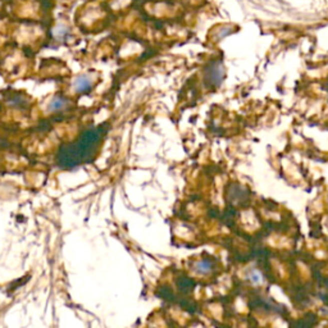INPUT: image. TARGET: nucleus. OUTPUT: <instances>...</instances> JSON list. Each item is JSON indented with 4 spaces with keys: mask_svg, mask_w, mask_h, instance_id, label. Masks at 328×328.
<instances>
[{
    "mask_svg": "<svg viewBox=\"0 0 328 328\" xmlns=\"http://www.w3.org/2000/svg\"><path fill=\"white\" fill-rule=\"evenodd\" d=\"M96 140H98V132H95V131L85 132L84 136L80 137L71 148H68L62 154V159H63L64 164H67V166L79 164L81 160H84L89 155V151L95 145L94 143Z\"/></svg>",
    "mask_w": 328,
    "mask_h": 328,
    "instance_id": "1",
    "label": "nucleus"
},
{
    "mask_svg": "<svg viewBox=\"0 0 328 328\" xmlns=\"http://www.w3.org/2000/svg\"><path fill=\"white\" fill-rule=\"evenodd\" d=\"M195 269H196L198 273H200V274H206V273H209L210 270H212V265H210V263L208 260H200L196 263Z\"/></svg>",
    "mask_w": 328,
    "mask_h": 328,
    "instance_id": "3",
    "label": "nucleus"
},
{
    "mask_svg": "<svg viewBox=\"0 0 328 328\" xmlns=\"http://www.w3.org/2000/svg\"><path fill=\"white\" fill-rule=\"evenodd\" d=\"M93 84H91V80L89 76L84 75V76H79L75 81V87L76 90L80 91V93H84V91H87L89 89H91Z\"/></svg>",
    "mask_w": 328,
    "mask_h": 328,
    "instance_id": "2",
    "label": "nucleus"
},
{
    "mask_svg": "<svg viewBox=\"0 0 328 328\" xmlns=\"http://www.w3.org/2000/svg\"><path fill=\"white\" fill-rule=\"evenodd\" d=\"M249 279L255 285H259L263 282V276H261V273L256 269H251L249 273Z\"/></svg>",
    "mask_w": 328,
    "mask_h": 328,
    "instance_id": "4",
    "label": "nucleus"
},
{
    "mask_svg": "<svg viewBox=\"0 0 328 328\" xmlns=\"http://www.w3.org/2000/svg\"><path fill=\"white\" fill-rule=\"evenodd\" d=\"M54 34H56L57 38H64V35H67L68 34V29L64 25H59L56 30H54Z\"/></svg>",
    "mask_w": 328,
    "mask_h": 328,
    "instance_id": "5",
    "label": "nucleus"
}]
</instances>
